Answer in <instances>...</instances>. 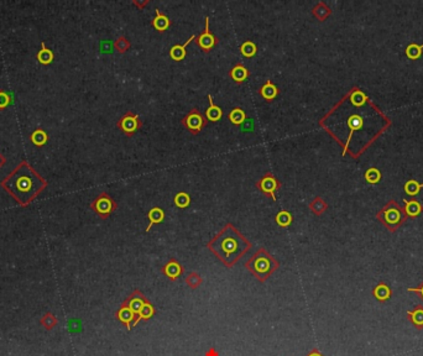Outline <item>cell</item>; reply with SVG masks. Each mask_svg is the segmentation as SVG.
Instances as JSON below:
<instances>
[{
	"label": "cell",
	"mask_w": 423,
	"mask_h": 356,
	"mask_svg": "<svg viewBox=\"0 0 423 356\" xmlns=\"http://www.w3.org/2000/svg\"><path fill=\"white\" fill-rule=\"evenodd\" d=\"M308 207H309V209H311V212L313 213L314 215H317V216L322 215L323 213H326V210L328 209L327 202H326L324 199L320 198V197H316V198H314L313 201H312L311 203H309Z\"/></svg>",
	"instance_id": "484cf974"
},
{
	"label": "cell",
	"mask_w": 423,
	"mask_h": 356,
	"mask_svg": "<svg viewBox=\"0 0 423 356\" xmlns=\"http://www.w3.org/2000/svg\"><path fill=\"white\" fill-rule=\"evenodd\" d=\"M228 119L232 124L241 125V124H244V121L246 120V114L240 107H237V108H234V109H232V112L229 113Z\"/></svg>",
	"instance_id": "83f0119b"
},
{
	"label": "cell",
	"mask_w": 423,
	"mask_h": 356,
	"mask_svg": "<svg viewBox=\"0 0 423 356\" xmlns=\"http://www.w3.org/2000/svg\"><path fill=\"white\" fill-rule=\"evenodd\" d=\"M245 267L257 281L265 282L280 267L279 261L269 253L268 250L260 247L245 263Z\"/></svg>",
	"instance_id": "277c9868"
},
{
	"label": "cell",
	"mask_w": 423,
	"mask_h": 356,
	"mask_svg": "<svg viewBox=\"0 0 423 356\" xmlns=\"http://www.w3.org/2000/svg\"><path fill=\"white\" fill-rule=\"evenodd\" d=\"M249 76H250V71L244 66L243 63H235L232 67V70L229 71V77L238 84L245 82L249 78Z\"/></svg>",
	"instance_id": "5bb4252c"
},
{
	"label": "cell",
	"mask_w": 423,
	"mask_h": 356,
	"mask_svg": "<svg viewBox=\"0 0 423 356\" xmlns=\"http://www.w3.org/2000/svg\"><path fill=\"white\" fill-rule=\"evenodd\" d=\"M36 59H38V62L40 64H42V66H48V64H51L53 62V59H55V53L52 52V50H50L46 46V44H45L44 41L41 42V47H40L39 52L36 53Z\"/></svg>",
	"instance_id": "ac0fdd59"
},
{
	"label": "cell",
	"mask_w": 423,
	"mask_h": 356,
	"mask_svg": "<svg viewBox=\"0 0 423 356\" xmlns=\"http://www.w3.org/2000/svg\"><path fill=\"white\" fill-rule=\"evenodd\" d=\"M196 38H197V36L192 35L191 38H189L186 42H184V44L175 45V46L171 47V50H170V56H171V58L173 59V61L180 62V61H182V59H184V57H186V55H187L186 47L188 46L189 42H192L193 40H196Z\"/></svg>",
	"instance_id": "e0dca14e"
},
{
	"label": "cell",
	"mask_w": 423,
	"mask_h": 356,
	"mask_svg": "<svg viewBox=\"0 0 423 356\" xmlns=\"http://www.w3.org/2000/svg\"><path fill=\"white\" fill-rule=\"evenodd\" d=\"M57 323H58V319L56 318L51 312L45 313V314L41 317V319H40V324H41V327H44L46 330H52L56 326H57Z\"/></svg>",
	"instance_id": "f546056e"
},
{
	"label": "cell",
	"mask_w": 423,
	"mask_h": 356,
	"mask_svg": "<svg viewBox=\"0 0 423 356\" xmlns=\"http://www.w3.org/2000/svg\"><path fill=\"white\" fill-rule=\"evenodd\" d=\"M194 42L197 44V46L203 51L204 53H209L212 51V48L218 45L219 42V39L215 35H213L212 31L209 30V18L207 16L206 18V27H204V31L201 34L198 38H196Z\"/></svg>",
	"instance_id": "30bf717a"
},
{
	"label": "cell",
	"mask_w": 423,
	"mask_h": 356,
	"mask_svg": "<svg viewBox=\"0 0 423 356\" xmlns=\"http://www.w3.org/2000/svg\"><path fill=\"white\" fill-rule=\"evenodd\" d=\"M154 313H155L154 307H152V304L147 301L146 303L144 304L143 309H141L140 315H139V321H140L141 319H145V320H146V319H150L152 315H154Z\"/></svg>",
	"instance_id": "8d00e7d4"
},
{
	"label": "cell",
	"mask_w": 423,
	"mask_h": 356,
	"mask_svg": "<svg viewBox=\"0 0 423 356\" xmlns=\"http://www.w3.org/2000/svg\"><path fill=\"white\" fill-rule=\"evenodd\" d=\"M146 302H147L146 297H145L143 293H141L139 289H135L134 292H133L132 295H130L129 297H127L126 300L124 301L123 303H121L123 306L127 307V308H129L133 313H134L135 321H134V326H133V327H135L136 324L139 323V315H140L141 309H143L144 304L146 303Z\"/></svg>",
	"instance_id": "8fae6325"
},
{
	"label": "cell",
	"mask_w": 423,
	"mask_h": 356,
	"mask_svg": "<svg viewBox=\"0 0 423 356\" xmlns=\"http://www.w3.org/2000/svg\"><path fill=\"white\" fill-rule=\"evenodd\" d=\"M89 207L99 218L108 219L112 213H114L118 209V203L107 192H102L93 199Z\"/></svg>",
	"instance_id": "8992f818"
},
{
	"label": "cell",
	"mask_w": 423,
	"mask_h": 356,
	"mask_svg": "<svg viewBox=\"0 0 423 356\" xmlns=\"http://www.w3.org/2000/svg\"><path fill=\"white\" fill-rule=\"evenodd\" d=\"M173 203H175L176 207L184 209V208H187L191 204V197H189L188 193L180 192L175 196V198H173Z\"/></svg>",
	"instance_id": "d6a6232c"
},
{
	"label": "cell",
	"mask_w": 423,
	"mask_h": 356,
	"mask_svg": "<svg viewBox=\"0 0 423 356\" xmlns=\"http://www.w3.org/2000/svg\"><path fill=\"white\" fill-rule=\"evenodd\" d=\"M5 164H7V157H5L4 155H2V153H0V169H2V167L4 166Z\"/></svg>",
	"instance_id": "ab89813d"
},
{
	"label": "cell",
	"mask_w": 423,
	"mask_h": 356,
	"mask_svg": "<svg viewBox=\"0 0 423 356\" xmlns=\"http://www.w3.org/2000/svg\"><path fill=\"white\" fill-rule=\"evenodd\" d=\"M279 93H280L279 88L274 84V82H272L271 79H268L265 83L261 85L259 89V94L263 96L264 99H265L266 102H268V103L274 102V99L279 95Z\"/></svg>",
	"instance_id": "9a60e30c"
},
{
	"label": "cell",
	"mask_w": 423,
	"mask_h": 356,
	"mask_svg": "<svg viewBox=\"0 0 423 356\" xmlns=\"http://www.w3.org/2000/svg\"><path fill=\"white\" fill-rule=\"evenodd\" d=\"M364 178L369 184H377L381 181V172L375 167H370L365 171Z\"/></svg>",
	"instance_id": "1f68e13d"
},
{
	"label": "cell",
	"mask_w": 423,
	"mask_h": 356,
	"mask_svg": "<svg viewBox=\"0 0 423 356\" xmlns=\"http://www.w3.org/2000/svg\"><path fill=\"white\" fill-rule=\"evenodd\" d=\"M373 296L376 298L377 301L381 302V303H385L391 298L393 296V290H391L388 284H386L385 282H379L373 289Z\"/></svg>",
	"instance_id": "2e32d148"
},
{
	"label": "cell",
	"mask_w": 423,
	"mask_h": 356,
	"mask_svg": "<svg viewBox=\"0 0 423 356\" xmlns=\"http://www.w3.org/2000/svg\"><path fill=\"white\" fill-rule=\"evenodd\" d=\"M376 219L390 233H396L407 221L404 207L400 206L395 199H391L376 213Z\"/></svg>",
	"instance_id": "5b68a950"
},
{
	"label": "cell",
	"mask_w": 423,
	"mask_h": 356,
	"mask_svg": "<svg viewBox=\"0 0 423 356\" xmlns=\"http://www.w3.org/2000/svg\"><path fill=\"white\" fill-rule=\"evenodd\" d=\"M422 188H423V183H418L416 179H408V181L405 183L404 190L406 195L410 196V197H416V196L421 192Z\"/></svg>",
	"instance_id": "4316f807"
},
{
	"label": "cell",
	"mask_w": 423,
	"mask_h": 356,
	"mask_svg": "<svg viewBox=\"0 0 423 356\" xmlns=\"http://www.w3.org/2000/svg\"><path fill=\"white\" fill-rule=\"evenodd\" d=\"M161 271H162L164 275L167 276L171 281H176L184 272V269L181 266L180 263H178L176 258H170V260L164 265Z\"/></svg>",
	"instance_id": "7c38bea8"
},
{
	"label": "cell",
	"mask_w": 423,
	"mask_h": 356,
	"mask_svg": "<svg viewBox=\"0 0 423 356\" xmlns=\"http://www.w3.org/2000/svg\"><path fill=\"white\" fill-rule=\"evenodd\" d=\"M252 244L232 223L224 225L214 238L207 244L209 251L231 269L251 249Z\"/></svg>",
	"instance_id": "3957f363"
},
{
	"label": "cell",
	"mask_w": 423,
	"mask_h": 356,
	"mask_svg": "<svg viewBox=\"0 0 423 356\" xmlns=\"http://www.w3.org/2000/svg\"><path fill=\"white\" fill-rule=\"evenodd\" d=\"M206 356H218V352L215 351L214 349H211L208 352H207Z\"/></svg>",
	"instance_id": "7bdbcfd3"
},
{
	"label": "cell",
	"mask_w": 423,
	"mask_h": 356,
	"mask_svg": "<svg viewBox=\"0 0 423 356\" xmlns=\"http://www.w3.org/2000/svg\"><path fill=\"white\" fill-rule=\"evenodd\" d=\"M116 318H118L121 323L125 324V327L127 329H130L133 326H134V321H135L134 313L127 308V307L123 306V304H121L120 308H119L118 312H116Z\"/></svg>",
	"instance_id": "7402d4cb"
},
{
	"label": "cell",
	"mask_w": 423,
	"mask_h": 356,
	"mask_svg": "<svg viewBox=\"0 0 423 356\" xmlns=\"http://www.w3.org/2000/svg\"><path fill=\"white\" fill-rule=\"evenodd\" d=\"M10 103H11V98L9 94L3 89L0 90V112L7 109V108L10 105Z\"/></svg>",
	"instance_id": "74e56055"
},
{
	"label": "cell",
	"mask_w": 423,
	"mask_h": 356,
	"mask_svg": "<svg viewBox=\"0 0 423 356\" xmlns=\"http://www.w3.org/2000/svg\"><path fill=\"white\" fill-rule=\"evenodd\" d=\"M363 93L364 92L359 87H353L332 108L342 115H345L344 124H342L346 129L345 139L340 144L343 149V156H345V153L348 152L351 139L355 135L357 136L359 134H363L369 146H371L373 142L376 141L377 138H380L384 134L380 130L374 129V126L377 127V129L385 130V132L391 126V125L387 124H374V120H387L388 116L385 113H382L379 109V107L371 102L369 96L364 103L360 105V109H356Z\"/></svg>",
	"instance_id": "6da1fadb"
},
{
	"label": "cell",
	"mask_w": 423,
	"mask_h": 356,
	"mask_svg": "<svg viewBox=\"0 0 423 356\" xmlns=\"http://www.w3.org/2000/svg\"><path fill=\"white\" fill-rule=\"evenodd\" d=\"M208 101H209V107L208 109H207L206 112V118L208 121H218L220 120L221 116H223V110L220 109L218 105L214 104V102H213V98L211 94H208Z\"/></svg>",
	"instance_id": "603a6c76"
},
{
	"label": "cell",
	"mask_w": 423,
	"mask_h": 356,
	"mask_svg": "<svg viewBox=\"0 0 423 356\" xmlns=\"http://www.w3.org/2000/svg\"><path fill=\"white\" fill-rule=\"evenodd\" d=\"M202 282H203V278L201 277L200 273H197V272L188 273V276H187V277H186L187 286L191 287V288H193V289L198 288V287H200L201 284H202Z\"/></svg>",
	"instance_id": "d590c367"
},
{
	"label": "cell",
	"mask_w": 423,
	"mask_h": 356,
	"mask_svg": "<svg viewBox=\"0 0 423 356\" xmlns=\"http://www.w3.org/2000/svg\"><path fill=\"white\" fill-rule=\"evenodd\" d=\"M181 124H182L192 135H197V134L202 132V129L207 126L208 120H207L206 116L200 112L198 108H192V109L181 119Z\"/></svg>",
	"instance_id": "52a82bcc"
},
{
	"label": "cell",
	"mask_w": 423,
	"mask_h": 356,
	"mask_svg": "<svg viewBox=\"0 0 423 356\" xmlns=\"http://www.w3.org/2000/svg\"><path fill=\"white\" fill-rule=\"evenodd\" d=\"M423 52V44L417 45V44H410L405 50V55L407 56V58L412 59V61H416L419 57L422 56Z\"/></svg>",
	"instance_id": "f1b7e54d"
},
{
	"label": "cell",
	"mask_w": 423,
	"mask_h": 356,
	"mask_svg": "<svg viewBox=\"0 0 423 356\" xmlns=\"http://www.w3.org/2000/svg\"><path fill=\"white\" fill-rule=\"evenodd\" d=\"M147 218H149L150 223H149V225H147L146 232H150V229L152 228V225L162 223L164 219H165V212L162 209H161L160 207H154V208H151V209H150L149 214H147Z\"/></svg>",
	"instance_id": "cb8c5ba5"
},
{
	"label": "cell",
	"mask_w": 423,
	"mask_h": 356,
	"mask_svg": "<svg viewBox=\"0 0 423 356\" xmlns=\"http://www.w3.org/2000/svg\"><path fill=\"white\" fill-rule=\"evenodd\" d=\"M156 10V16L155 19L151 21V25L154 26L158 33H165L170 26H171V20L169 19V16L165 15V14L160 9Z\"/></svg>",
	"instance_id": "ffe728a7"
},
{
	"label": "cell",
	"mask_w": 423,
	"mask_h": 356,
	"mask_svg": "<svg viewBox=\"0 0 423 356\" xmlns=\"http://www.w3.org/2000/svg\"><path fill=\"white\" fill-rule=\"evenodd\" d=\"M143 125H144L143 119H140V116H139L138 114L130 112V110L124 114V115L121 116L118 121H116V126H118V129L125 134L127 138L134 136L135 134L138 133L141 127H143Z\"/></svg>",
	"instance_id": "ba28073f"
},
{
	"label": "cell",
	"mask_w": 423,
	"mask_h": 356,
	"mask_svg": "<svg viewBox=\"0 0 423 356\" xmlns=\"http://www.w3.org/2000/svg\"><path fill=\"white\" fill-rule=\"evenodd\" d=\"M281 186H282V182L272 172L264 173L263 177L257 179L256 182L257 189L266 197L271 198L275 202H276V192L280 189Z\"/></svg>",
	"instance_id": "9c48e42d"
},
{
	"label": "cell",
	"mask_w": 423,
	"mask_h": 356,
	"mask_svg": "<svg viewBox=\"0 0 423 356\" xmlns=\"http://www.w3.org/2000/svg\"><path fill=\"white\" fill-rule=\"evenodd\" d=\"M133 4H135V5H138L139 8H144L145 5L146 4H149V2H144V3H139V2H133Z\"/></svg>",
	"instance_id": "b9f144b4"
},
{
	"label": "cell",
	"mask_w": 423,
	"mask_h": 356,
	"mask_svg": "<svg viewBox=\"0 0 423 356\" xmlns=\"http://www.w3.org/2000/svg\"><path fill=\"white\" fill-rule=\"evenodd\" d=\"M276 223L280 225L281 228H287L291 225L292 220H294V218H292L291 213H288L287 210H281V212L277 213L276 215Z\"/></svg>",
	"instance_id": "836d02e7"
},
{
	"label": "cell",
	"mask_w": 423,
	"mask_h": 356,
	"mask_svg": "<svg viewBox=\"0 0 423 356\" xmlns=\"http://www.w3.org/2000/svg\"><path fill=\"white\" fill-rule=\"evenodd\" d=\"M307 356H323V355H322V354H320V352H319V351H318V350H317V349H313V350H312V351H311V352H309V354H308Z\"/></svg>",
	"instance_id": "60d3db41"
},
{
	"label": "cell",
	"mask_w": 423,
	"mask_h": 356,
	"mask_svg": "<svg viewBox=\"0 0 423 356\" xmlns=\"http://www.w3.org/2000/svg\"><path fill=\"white\" fill-rule=\"evenodd\" d=\"M239 50H240V53L244 57H248V58H250V57H254L255 55H256L257 46L252 41H245V42H243V44L240 45Z\"/></svg>",
	"instance_id": "4dcf8cb0"
},
{
	"label": "cell",
	"mask_w": 423,
	"mask_h": 356,
	"mask_svg": "<svg viewBox=\"0 0 423 356\" xmlns=\"http://www.w3.org/2000/svg\"><path fill=\"white\" fill-rule=\"evenodd\" d=\"M113 46H114V48L119 53H125L126 51L132 47V44H130V41L125 36H119L114 41Z\"/></svg>",
	"instance_id": "e575fe53"
},
{
	"label": "cell",
	"mask_w": 423,
	"mask_h": 356,
	"mask_svg": "<svg viewBox=\"0 0 423 356\" xmlns=\"http://www.w3.org/2000/svg\"><path fill=\"white\" fill-rule=\"evenodd\" d=\"M312 15H313L318 21H326V20L332 15V9L324 2H318L313 7V9H312Z\"/></svg>",
	"instance_id": "44dd1931"
},
{
	"label": "cell",
	"mask_w": 423,
	"mask_h": 356,
	"mask_svg": "<svg viewBox=\"0 0 423 356\" xmlns=\"http://www.w3.org/2000/svg\"><path fill=\"white\" fill-rule=\"evenodd\" d=\"M404 204H405V207H404L405 213L408 219L417 218V216L421 214L423 210L421 202L416 198H411V199L404 198Z\"/></svg>",
	"instance_id": "4fadbf2b"
},
{
	"label": "cell",
	"mask_w": 423,
	"mask_h": 356,
	"mask_svg": "<svg viewBox=\"0 0 423 356\" xmlns=\"http://www.w3.org/2000/svg\"><path fill=\"white\" fill-rule=\"evenodd\" d=\"M407 319L417 330L423 329V306H416L413 310H408Z\"/></svg>",
	"instance_id": "d6986e66"
},
{
	"label": "cell",
	"mask_w": 423,
	"mask_h": 356,
	"mask_svg": "<svg viewBox=\"0 0 423 356\" xmlns=\"http://www.w3.org/2000/svg\"><path fill=\"white\" fill-rule=\"evenodd\" d=\"M407 290H408V292L417 293V295H418V297H419V300H421L423 302V281H422V283L419 284V286H417V287H410V288H408Z\"/></svg>",
	"instance_id": "f35d334b"
},
{
	"label": "cell",
	"mask_w": 423,
	"mask_h": 356,
	"mask_svg": "<svg viewBox=\"0 0 423 356\" xmlns=\"http://www.w3.org/2000/svg\"><path fill=\"white\" fill-rule=\"evenodd\" d=\"M0 187L20 207L26 208L46 189L48 182L27 159H22L9 175L0 181Z\"/></svg>",
	"instance_id": "7a4b0ae2"
},
{
	"label": "cell",
	"mask_w": 423,
	"mask_h": 356,
	"mask_svg": "<svg viewBox=\"0 0 423 356\" xmlns=\"http://www.w3.org/2000/svg\"><path fill=\"white\" fill-rule=\"evenodd\" d=\"M30 141L35 145L36 147H42L47 144L48 135L42 127H38L30 134Z\"/></svg>",
	"instance_id": "d4e9b609"
}]
</instances>
